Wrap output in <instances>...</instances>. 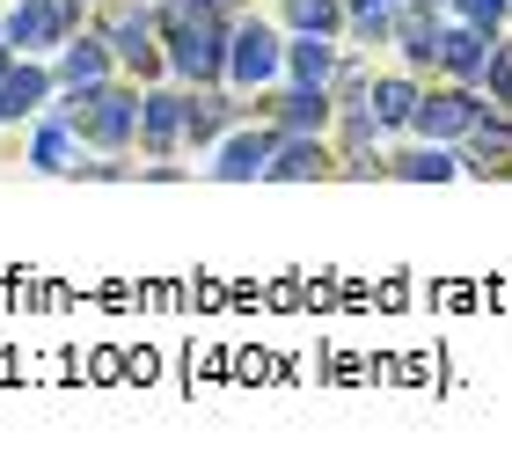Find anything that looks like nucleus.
<instances>
[{"label":"nucleus","mask_w":512,"mask_h":475,"mask_svg":"<svg viewBox=\"0 0 512 475\" xmlns=\"http://www.w3.org/2000/svg\"><path fill=\"white\" fill-rule=\"evenodd\" d=\"M66 117H74V125H81V139H88V147H110V154H118L125 147V139L139 132V95L132 88H66Z\"/></svg>","instance_id":"1"},{"label":"nucleus","mask_w":512,"mask_h":475,"mask_svg":"<svg viewBox=\"0 0 512 475\" xmlns=\"http://www.w3.org/2000/svg\"><path fill=\"white\" fill-rule=\"evenodd\" d=\"M74 30H81V0H8V22H0L15 52H52Z\"/></svg>","instance_id":"2"},{"label":"nucleus","mask_w":512,"mask_h":475,"mask_svg":"<svg viewBox=\"0 0 512 475\" xmlns=\"http://www.w3.org/2000/svg\"><path fill=\"white\" fill-rule=\"evenodd\" d=\"M286 74V44L271 22H235L227 30V88H271Z\"/></svg>","instance_id":"3"},{"label":"nucleus","mask_w":512,"mask_h":475,"mask_svg":"<svg viewBox=\"0 0 512 475\" xmlns=\"http://www.w3.org/2000/svg\"><path fill=\"white\" fill-rule=\"evenodd\" d=\"M439 66H447L454 81H483V66H491V30H476V22H439Z\"/></svg>","instance_id":"4"},{"label":"nucleus","mask_w":512,"mask_h":475,"mask_svg":"<svg viewBox=\"0 0 512 475\" xmlns=\"http://www.w3.org/2000/svg\"><path fill=\"white\" fill-rule=\"evenodd\" d=\"M264 176L271 183H315V176H330V147H322L315 132H278Z\"/></svg>","instance_id":"5"},{"label":"nucleus","mask_w":512,"mask_h":475,"mask_svg":"<svg viewBox=\"0 0 512 475\" xmlns=\"http://www.w3.org/2000/svg\"><path fill=\"white\" fill-rule=\"evenodd\" d=\"M183 125H191V95H176V88H154V95H139V147H154V154H169Z\"/></svg>","instance_id":"6"},{"label":"nucleus","mask_w":512,"mask_h":475,"mask_svg":"<svg viewBox=\"0 0 512 475\" xmlns=\"http://www.w3.org/2000/svg\"><path fill=\"white\" fill-rule=\"evenodd\" d=\"M476 95L469 88H439V95H425V103H417V117L410 125L425 132V139H469V125H476Z\"/></svg>","instance_id":"7"},{"label":"nucleus","mask_w":512,"mask_h":475,"mask_svg":"<svg viewBox=\"0 0 512 475\" xmlns=\"http://www.w3.org/2000/svg\"><path fill=\"white\" fill-rule=\"evenodd\" d=\"M110 66H118V52H110L103 37H66L52 74H59V88H74V95H81V88H103V81H110Z\"/></svg>","instance_id":"8"},{"label":"nucleus","mask_w":512,"mask_h":475,"mask_svg":"<svg viewBox=\"0 0 512 475\" xmlns=\"http://www.w3.org/2000/svg\"><path fill=\"white\" fill-rule=\"evenodd\" d=\"M388 37L403 44L410 66H439V15H432V0H410V8H395Z\"/></svg>","instance_id":"9"},{"label":"nucleus","mask_w":512,"mask_h":475,"mask_svg":"<svg viewBox=\"0 0 512 475\" xmlns=\"http://www.w3.org/2000/svg\"><path fill=\"white\" fill-rule=\"evenodd\" d=\"M242 117V103L227 88H191V125H183V139H191V147H213V139H227V125H235Z\"/></svg>","instance_id":"10"},{"label":"nucleus","mask_w":512,"mask_h":475,"mask_svg":"<svg viewBox=\"0 0 512 475\" xmlns=\"http://www.w3.org/2000/svg\"><path fill=\"white\" fill-rule=\"evenodd\" d=\"M52 88H59L52 66H37V59L8 66V74H0V117H30V110H44V95H52Z\"/></svg>","instance_id":"11"},{"label":"nucleus","mask_w":512,"mask_h":475,"mask_svg":"<svg viewBox=\"0 0 512 475\" xmlns=\"http://www.w3.org/2000/svg\"><path fill=\"white\" fill-rule=\"evenodd\" d=\"M271 147H278V125H271V132H235V139L220 147L213 176H220V183H256V176H264V161H271Z\"/></svg>","instance_id":"12"},{"label":"nucleus","mask_w":512,"mask_h":475,"mask_svg":"<svg viewBox=\"0 0 512 475\" xmlns=\"http://www.w3.org/2000/svg\"><path fill=\"white\" fill-rule=\"evenodd\" d=\"M264 110H271L278 132H322V125H330V88H300L293 81L286 95H271Z\"/></svg>","instance_id":"13"},{"label":"nucleus","mask_w":512,"mask_h":475,"mask_svg":"<svg viewBox=\"0 0 512 475\" xmlns=\"http://www.w3.org/2000/svg\"><path fill=\"white\" fill-rule=\"evenodd\" d=\"M81 147H88V139H81V125H74V117H52V125H44V132L30 139V169H44V176H66V169L81 161Z\"/></svg>","instance_id":"14"},{"label":"nucleus","mask_w":512,"mask_h":475,"mask_svg":"<svg viewBox=\"0 0 512 475\" xmlns=\"http://www.w3.org/2000/svg\"><path fill=\"white\" fill-rule=\"evenodd\" d=\"M417 103H425V88L403 81V74H388V81L366 88V110H374V125H381V132H403L410 117H417Z\"/></svg>","instance_id":"15"},{"label":"nucleus","mask_w":512,"mask_h":475,"mask_svg":"<svg viewBox=\"0 0 512 475\" xmlns=\"http://www.w3.org/2000/svg\"><path fill=\"white\" fill-rule=\"evenodd\" d=\"M286 74H293L300 88H330V81H337V52H330V37L293 30V44H286Z\"/></svg>","instance_id":"16"},{"label":"nucleus","mask_w":512,"mask_h":475,"mask_svg":"<svg viewBox=\"0 0 512 475\" xmlns=\"http://www.w3.org/2000/svg\"><path fill=\"white\" fill-rule=\"evenodd\" d=\"M454 169H461V161L439 147V139H432V147H410V154H395V161H388V176H403V183H447Z\"/></svg>","instance_id":"17"},{"label":"nucleus","mask_w":512,"mask_h":475,"mask_svg":"<svg viewBox=\"0 0 512 475\" xmlns=\"http://www.w3.org/2000/svg\"><path fill=\"white\" fill-rule=\"evenodd\" d=\"M286 30L337 37V30H344V0H286Z\"/></svg>","instance_id":"18"},{"label":"nucleus","mask_w":512,"mask_h":475,"mask_svg":"<svg viewBox=\"0 0 512 475\" xmlns=\"http://www.w3.org/2000/svg\"><path fill=\"white\" fill-rule=\"evenodd\" d=\"M395 22V0H344V30L352 37H388Z\"/></svg>","instance_id":"19"},{"label":"nucleus","mask_w":512,"mask_h":475,"mask_svg":"<svg viewBox=\"0 0 512 475\" xmlns=\"http://www.w3.org/2000/svg\"><path fill=\"white\" fill-rule=\"evenodd\" d=\"M483 88H491V103H505V110H512V44H498V37H491V66H483Z\"/></svg>","instance_id":"20"},{"label":"nucleus","mask_w":512,"mask_h":475,"mask_svg":"<svg viewBox=\"0 0 512 475\" xmlns=\"http://www.w3.org/2000/svg\"><path fill=\"white\" fill-rule=\"evenodd\" d=\"M447 8H454L461 22H476V30H491V37H498V22L512 15V0H447Z\"/></svg>","instance_id":"21"},{"label":"nucleus","mask_w":512,"mask_h":475,"mask_svg":"<svg viewBox=\"0 0 512 475\" xmlns=\"http://www.w3.org/2000/svg\"><path fill=\"white\" fill-rule=\"evenodd\" d=\"M8 66H15V44H8V37H0V74H8Z\"/></svg>","instance_id":"22"},{"label":"nucleus","mask_w":512,"mask_h":475,"mask_svg":"<svg viewBox=\"0 0 512 475\" xmlns=\"http://www.w3.org/2000/svg\"><path fill=\"white\" fill-rule=\"evenodd\" d=\"M432 8H439V0H432Z\"/></svg>","instance_id":"23"}]
</instances>
